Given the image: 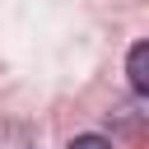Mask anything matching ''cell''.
Returning <instances> with one entry per match:
<instances>
[{
	"label": "cell",
	"instance_id": "obj_1",
	"mask_svg": "<svg viewBox=\"0 0 149 149\" xmlns=\"http://www.w3.org/2000/svg\"><path fill=\"white\" fill-rule=\"evenodd\" d=\"M126 74H130V88H135V93H149V42H135V47H130Z\"/></svg>",
	"mask_w": 149,
	"mask_h": 149
},
{
	"label": "cell",
	"instance_id": "obj_2",
	"mask_svg": "<svg viewBox=\"0 0 149 149\" xmlns=\"http://www.w3.org/2000/svg\"><path fill=\"white\" fill-rule=\"evenodd\" d=\"M65 149H112V140H102V135H74Z\"/></svg>",
	"mask_w": 149,
	"mask_h": 149
}]
</instances>
